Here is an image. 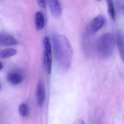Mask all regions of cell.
<instances>
[{
	"label": "cell",
	"mask_w": 124,
	"mask_h": 124,
	"mask_svg": "<svg viewBox=\"0 0 124 124\" xmlns=\"http://www.w3.org/2000/svg\"><path fill=\"white\" fill-rule=\"evenodd\" d=\"M19 112L20 114L22 116H27L28 113V108L27 106L24 103L21 104L19 107Z\"/></svg>",
	"instance_id": "5bb4252c"
},
{
	"label": "cell",
	"mask_w": 124,
	"mask_h": 124,
	"mask_svg": "<svg viewBox=\"0 0 124 124\" xmlns=\"http://www.w3.org/2000/svg\"><path fill=\"white\" fill-rule=\"evenodd\" d=\"M46 97L45 85L42 81L40 80L38 83L36 90L37 102L40 107H42L43 106Z\"/></svg>",
	"instance_id": "5b68a950"
},
{
	"label": "cell",
	"mask_w": 124,
	"mask_h": 124,
	"mask_svg": "<svg viewBox=\"0 0 124 124\" xmlns=\"http://www.w3.org/2000/svg\"><path fill=\"white\" fill-rule=\"evenodd\" d=\"M107 3L109 15L112 19L114 20L115 19V10L113 2L112 0H108L107 1Z\"/></svg>",
	"instance_id": "4fadbf2b"
},
{
	"label": "cell",
	"mask_w": 124,
	"mask_h": 124,
	"mask_svg": "<svg viewBox=\"0 0 124 124\" xmlns=\"http://www.w3.org/2000/svg\"><path fill=\"white\" fill-rule=\"evenodd\" d=\"M7 79L12 85H16L21 83L23 81V77L22 74L16 71L9 73L7 75Z\"/></svg>",
	"instance_id": "8992f818"
},
{
	"label": "cell",
	"mask_w": 124,
	"mask_h": 124,
	"mask_svg": "<svg viewBox=\"0 0 124 124\" xmlns=\"http://www.w3.org/2000/svg\"><path fill=\"white\" fill-rule=\"evenodd\" d=\"M115 39L110 33H104L98 38L96 43V49L99 56L102 59H108L113 53Z\"/></svg>",
	"instance_id": "7a4b0ae2"
},
{
	"label": "cell",
	"mask_w": 124,
	"mask_h": 124,
	"mask_svg": "<svg viewBox=\"0 0 124 124\" xmlns=\"http://www.w3.org/2000/svg\"><path fill=\"white\" fill-rule=\"evenodd\" d=\"M1 85L0 84V89H1Z\"/></svg>",
	"instance_id": "d6986e66"
},
{
	"label": "cell",
	"mask_w": 124,
	"mask_h": 124,
	"mask_svg": "<svg viewBox=\"0 0 124 124\" xmlns=\"http://www.w3.org/2000/svg\"><path fill=\"white\" fill-rule=\"evenodd\" d=\"M116 4L118 11L124 15V0L116 1Z\"/></svg>",
	"instance_id": "9a60e30c"
},
{
	"label": "cell",
	"mask_w": 124,
	"mask_h": 124,
	"mask_svg": "<svg viewBox=\"0 0 124 124\" xmlns=\"http://www.w3.org/2000/svg\"><path fill=\"white\" fill-rule=\"evenodd\" d=\"M3 68V65H2V63L0 62V71Z\"/></svg>",
	"instance_id": "ac0fdd59"
},
{
	"label": "cell",
	"mask_w": 124,
	"mask_h": 124,
	"mask_svg": "<svg viewBox=\"0 0 124 124\" xmlns=\"http://www.w3.org/2000/svg\"><path fill=\"white\" fill-rule=\"evenodd\" d=\"M35 25L38 30H40L43 28L45 23L44 16L42 12L38 11L36 13L35 18Z\"/></svg>",
	"instance_id": "9c48e42d"
},
{
	"label": "cell",
	"mask_w": 124,
	"mask_h": 124,
	"mask_svg": "<svg viewBox=\"0 0 124 124\" xmlns=\"http://www.w3.org/2000/svg\"><path fill=\"white\" fill-rule=\"evenodd\" d=\"M16 50L13 49H5L0 51V59H5L14 56L16 54Z\"/></svg>",
	"instance_id": "8fae6325"
},
{
	"label": "cell",
	"mask_w": 124,
	"mask_h": 124,
	"mask_svg": "<svg viewBox=\"0 0 124 124\" xmlns=\"http://www.w3.org/2000/svg\"><path fill=\"white\" fill-rule=\"evenodd\" d=\"M43 52L46 53L49 55H52V48L50 39L48 36H46L43 41Z\"/></svg>",
	"instance_id": "7c38bea8"
},
{
	"label": "cell",
	"mask_w": 124,
	"mask_h": 124,
	"mask_svg": "<svg viewBox=\"0 0 124 124\" xmlns=\"http://www.w3.org/2000/svg\"><path fill=\"white\" fill-rule=\"evenodd\" d=\"M105 23V19L103 15H99L94 17L90 23V28L93 33H94L102 28Z\"/></svg>",
	"instance_id": "277c9868"
},
{
	"label": "cell",
	"mask_w": 124,
	"mask_h": 124,
	"mask_svg": "<svg viewBox=\"0 0 124 124\" xmlns=\"http://www.w3.org/2000/svg\"><path fill=\"white\" fill-rule=\"evenodd\" d=\"M38 3L39 6L43 8H44L46 6V0H39L38 1Z\"/></svg>",
	"instance_id": "2e32d148"
},
{
	"label": "cell",
	"mask_w": 124,
	"mask_h": 124,
	"mask_svg": "<svg viewBox=\"0 0 124 124\" xmlns=\"http://www.w3.org/2000/svg\"><path fill=\"white\" fill-rule=\"evenodd\" d=\"M50 12L52 16L55 18H59L62 14V4L57 0H49L48 1Z\"/></svg>",
	"instance_id": "3957f363"
},
{
	"label": "cell",
	"mask_w": 124,
	"mask_h": 124,
	"mask_svg": "<svg viewBox=\"0 0 124 124\" xmlns=\"http://www.w3.org/2000/svg\"><path fill=\"white\" fill-rule=\"evenodd\" d=\"M77 124H85L82 119H79L77 122Z\"/></svg>",
	"instance_id": "e0dca14e"
},
{
	"label": "cell",
	"mask_w": 124,
	"mask_h": 124,
	"mask_svg": "<svg viewBox=\"0 0 124 124\" xmlns=\"http://www.w3.org/2000/svg\"><path fill=\"white\" fill-rule=\"evenodd\" d=\"M17 43V41L12 36L7 33H0V45L7 46Z\"/></svg>",
	"instance_id": "52a82bcc"
},
{
	"label": "cell",
	"mask_w": 124,
	"mask_h": 124,
	"mask_svg": "<svg viewBox=\"0 0 124 124\" xmlns=\"http://www.w3.org/2000/svg\"><path fill=\"white\" fill-rule=\"evenodd\" d=\"M52 41L57 66L63 71L68 70L71 64L73 49L67 38L62 34L54 33Z\"/></svg>",
	"instance_id": "6da1fadb"
},
{
	"label": "cell",
	"mask_w": 124,
	"mask_h": 124,
	"mask_svg": "<svg viewBox=\"0 0 124 124\" xmlns=\"http://www.w3.org/2000/svg\"><path fill=\"white\" fill-rule=\"evenodd\" d=\"M117 45L121 58L124 62V33L118 32L116 36Z\"/></svg>",
	"instance_id": "ba28073f"
},
{
	"label": "cell",
	"mask_w": 124,
	"mask_h": 124,
	"mask_svg": "<svg viewBox=\"0 0 124 124\" xmlns=\"http://www.w3.org/2000/svg\"><path fill=\"white\" fill-rule=\"evenodd\" d=\"M52 60V55H49L46 53L43 52V63L44 67L46 72L49 74H50L51 73Z\"/></svg>",
	"instance_id": "30bf717a"
}]
</instances>
